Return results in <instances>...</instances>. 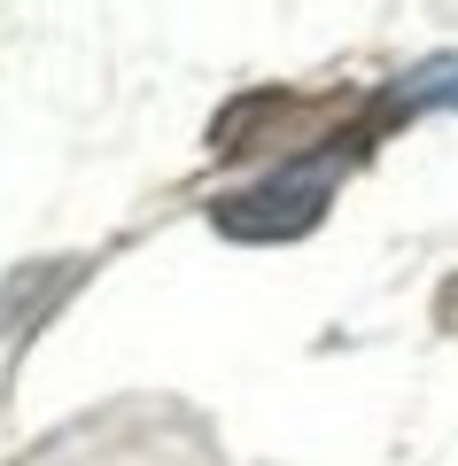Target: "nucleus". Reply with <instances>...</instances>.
Instances as JSON below:
<instances>
[{
    "label": "nucleus",
    "mask_w": 458,
    "mask_h": 466,
    "mask_svg": "<svg viewBox=\"0 0 458 466\" xmlns=\"http://www.w3.org/2000/svg\"><path fill=\"white\" fill-rule=\"evenodd\" d=\"M334 171H342V140L319 148V156H303V164H280L272 179L241 187V195H226L210 210V226L226 233V241H295V233H311L319 218H327Z\"/></svg>",
    "instance_id": "obj_1"
},
{
    "label": "nucleus",
    "mask_w": 458,
    "mask_h": 466,
    "mask_svg": "<svg viewBox=\"0 0 458 466\" xmlns=\"http://www.w3.org/2000/svg\"><path fill=\"white\" fill-rule=\"evenodd\" d=\"M389 109H458V55H435V63L404 70Z\"/></svg>",
    "instance_id": "obj_2"
}]
</instances>
